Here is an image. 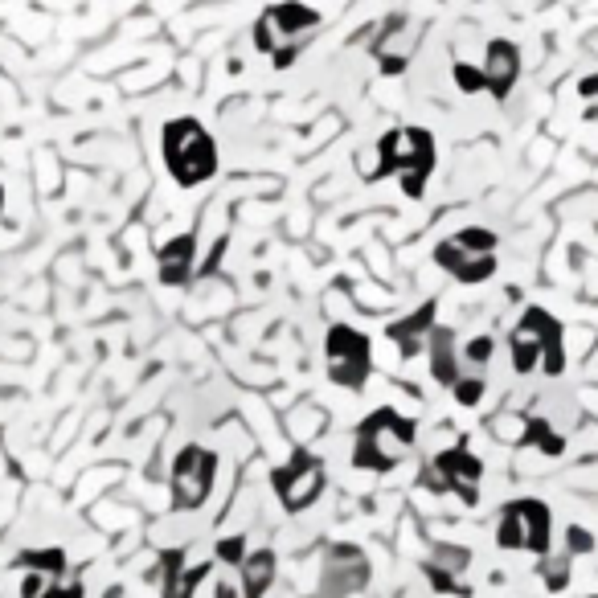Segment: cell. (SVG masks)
Instances as JSON below:
<instances>
[{
    "label": "cell",
    "instance_id": "52a82bcc",
    "mask_svg": "<svg viewBox=\"0 0 598 598\" xmlns=\"http://www.w3.org/2000/svg\"><path fill=\"white\" fill-rule=\"evenodd\" d=\"M324 484H328V472H324V463L312 451H295L283 467H275V472H271V488H275V496L283 500L287 512L312 508L320 500Z\"/></svg>",
    "mask_w": 598,
    "mask_h": 598
},
{
    "label": "cell",
    "instance_id": "6da1fadb",
    "mask_svg": "<svg viewBox=\"0 0 598 598\" xmlns=\"http://www.w3.org/2000/svg\"><path fill=\"white\" fill-rule=\"evenodd\" d=\"M508 361L512 373H545L562 377L566 373V324L549 308H525V316L508 332Z\"/></svg>",
    "mask_w": 598,
    "mask_h": 598
},
{
    "label": "cell",
    "instance_id": "f1b7e54d",
    "mask_svg": "<svg viewBox=\"0 0 598 598\" xmlns=\"http://www.w3.org/2000/svg\"><path fill=\"white\" fill-rule=\"evenodd\" d=\"M246 553H250V549H246V537H226V541H218V558H222L226 566H234V570L242 566Z\"/></svg>",
    "mask_w": 598,
    "mask_h": 598
},
{
    "label": "cell",
    "instance_id": "e0dca14e",
    "mask_svg": "<svg viewBox=\"0 0 598 598\" xmlns=\"http://www.w3.org/2000/svg\"><path fill=\"white\" fill-rule=\"evenodd\" d=\"M275 549H250L242 566H238V582H242V598H263L275 582Z\"/></svg>",
    "mask_w": 598,
    "mask_h": 598
},
{
    "label": "cell",
    "instance_id": "484cf974",
    "mask_svg": "<svg viewBox=\"0 0 598 598\" xmlns=\"http://www.w3.org/2000/svg\"><path fill=\"white\" fill-rule=\"evenodd\" d=\"M455 87H459L463 95H480V91H488L484 66H467V62H455Z\"/></svg>",
    "mask_w": 598,
    "mask_h": 598
},
{
    "label": "cell",
    "instance_id": "5b68a950",
    "mask_svg": "<svg viewBox=\"0 0 598 598\" xmlns=\"http://www.w3.org/2000/svg\"><path fill=\"white\" fill-rule=\"evenodd\" d=\"M402 173H435V136L426 127H394L377 140V164L365 173V181H386Z\"/></svg>",
    "mask_w": 598,
    "mask_h": 598
},
{
    "label": "cell",
    "instance_id": "8fae6325",
    "mask_svg": "<svg viewBox=\"0 0 598 598\" xmlns=\"http://www.w3.org/2000/svg\"><path fill=\"white\" fill-rule=\"evenodd\" d=\"M467 566H472V549H467V545H447V541H443V545L431 549V558L422 562V574H426V582H431V590L467 598V594H472V586L463 582Z\"/></svg>",
    "mask_w": 598,
    "mask_h": 598
},
{
    "label": "cell",
    "instance_id": "8992f818",
    "mask_svg": "<svg viewBox=\"0 0 598 598\" xmlns=\"http://www.w3.org/2000/svg\"><path fill=\"white\" fill-rule=\"evenodd\" d=\"M324 357H328V381L340 390H365V381L373 373V349L369 336L349 328V324H332L324 336Z\"/></svg>",
    "mask_w": 598,
    "mask_h": 598
},
{
    "label": "cell",
    "instance_id": "ffe728a7",
    "mask_svg": "<svg viewBox=\"0 0 598 598\" xmlns=\"http://www.w3.org/2000/svg\"><path fill=\"white\" fill-rule=\"evenodd\" d=\"M537 574H541V582H545L549 594H562L570 586V578H574V558H570L566 549L558 553V558L545 553V558H537Z\"/></svg>",
    "mask_w": 598,
    "mask_h": 598
},
{
    "label": "cell",
    "instance_id": "d6986e66",
    "mask_svg": "<svg viewBox=\"0 0 598 598\" xmlns=\"http://www.w3.org/2000/svg\"><path fill=\"white\" fill-rule=\"evenodd\" d=\"M517 443H521V447H537V451H541V455H549V459H562V455H566V435L553 431V426H549L545 418H529Z\"/></svg>",
    "mask_w": 598,
    "mask_h": 598
},
{
    "label": "cell",
    "instance_id": "f546056e",
    "mask_svg": "<svg viewBox=\"0 0 598 598\" xmlns=\"http://www.w3.org/2000/svg\"><path fill=\"white\" fill-rule=\"evenodd\" d=\"M50 574H41V570H29L25 578H21V598H41V594H46L50 590Z\"/></svg>",
    "mask_w": 598,
    "mask_h": 598
},
{
    "label": "cell",
    "instance_id": "2e32d148",
    "mask_svg": "<svg viewBox=\"0 0 598 598\" xmlns=\"http://www.w3.org/2000/svg\"><path fill=\"white\" fill-rule=\"evenodd\" d=\"M426 357H431L435 381L451 390L455 381H459V373H463V353H459V345H455V332L443 328V324H435L431 340H426Z\"/></svg>",
    "mask_w": 598,
    "mask_h": 598
},
{
    "label": "cell",
    "instance_id": "7402d4cb",
    "mask_svg": "<svg viewBox=\"0 0 598 598\" xmlns=\"http://www.w3.org/2000/svg\"><path fill=\"white\" fill-rule=\"evenodd\" d=\"M29 570H41V574H50V578H66L70 574V562H66V553L62 549H33L21 558Z\"/></svg>",
    "mask_w": 598,
    "mask_h": 598
},
{
    "label": "cell",
    "instance_id": "4fadbf2b",
    "mask_svg": "<svg viewBox=\"0 0 598 598\" xmlns=\"http://www.w3.org/2000/svg\"><path fill=\"white\" fill-rule=\"evenodd\" d=\"M484 78H488V95L492 99H508L512 87H517V78H521V50L512 46V41L496 37L488 54H484Z\"/></svg>",
    "mask_w": 598,
    "mask_h": 598
},
{
    "label": "cell",
    "instance_id": "e575fe53",
    "mask_svg": "<svg viewBox=\"0 0 598 598\" xmlns=\"http://www.w3.org/2000/svg\"><path fill=\"white\" fill-rule=\"evenodd\" d=\"M590 115H598V107H590Z\"/></svg>",
    "mask_w": 598,
    "mask_h": 598
},
{
    "label": "cell",
    "instance_id": "4316f807",
    "mask_svg": "<svg viewBox=\"0 0 598 598\" xmlns=\"http://www.w3.org/2000/svg\"><path fill=\"white\" fill-rule=\"evenodd\" d=\"M82 594H87V586H82L78 570H70L66 578H54V582H50V590L41 594V598H82Z\"/></svg>",
    "mask_w": 598,
    "mask_h": 598
},
{
    "label": "cell",
    "instance_id": "277c9868",
    "mask_svg": "<svg viewBox=\"0 0 598 598\" xmlns=\"http://www.w3.org/2000/svg\"><path fill=\"white\" fill-rule=\"evenodd\" d=\"M496 545L508 553H533V558H545L553 553V512L545 500L537 496H521L508 500L496 517Z\"/></svg>",
    "mask_w": 598,
    "mask_h": 598
},
{
    "label": "cell",
    "instance_id": "4dcf8cb0",
    "mask_svg": "<svg viewBox=\"0 0 598 598\" xmlns=\"http://www.w3.org/2000/svg\"><path fill=\"white\" fill-rule=\"evenodd\" d=\"M271 58H275V70H287V66L299 58V41H295V37H291V41H283V46H279Z\"/></svg>",
    "mask_w": 598,
    "mask_h": 598
},
{
    "label": "cell",
    "instance_id": "1f68e13d",
    "mask_svg": "<svg viewBox=\"0 0 598 598\" xmlns=\"http://www.w3.org/2000/svg\"><path fill=\"white\" fill-rule=\"evenodd\" d=\"M578 95H582V99H590V103L598 99V70H594V74H586V78L578 82Z\"/></svg>",
    "mask_w": 598,
    "mask_h": 598
},
{
    "label": "cell",
    "instance_id": "3957f363",
    "mask_svg": "<svg viewBox=\"0 0 598 598\" xmlns=\"http://www.w3.org/2000/svg\"><path fill=\"white\" fill-rule=\"evenodd\" d=\"M160 148H164L168 173H173V181H177L181 189L205 185L213 173H218V148H213L209 132H205L197 119H173V123H164Z\"/></svg>",
    "mask_w": 598,
    "mask_h": 598
},
{
    "label": "cell",
    "instance_id": "7a4b0ae2",
    "mask_svg": "<svg viewBox=\"0 0 598 598\" xmlns=\"http://www.w3.org/2000/svg\"><path fill=\"white\" fill-rule=\"evenodd\" d=\"M414 439H418L414 418H402L398 410L381 406L357 426L353 467H361V472H390L414 451Z\"/></svg>",
    "mask_w": 598,
    "mask_h": 598
},
{
    "label": "cell",
    "instance_id": "d590c367",
    "mask_svg": "<svg viewBox=\"0 0 598 598\" xmlns=\"http://www.w3.org/2000/svg\"><path fill=\"white\" fill-rule=\"evenodd\" d=\"M582 598H598V594H582Z\"/></svg>",
    "mask_w": 598,
    "mask_h": 598
},
{
    "label": "cell",
    "instance_id": "44dd1931",
    "mask_svg": "<svg viewBox=\"0 0 598 598\" xmlns=\"http://www.w3.org/2000/svg\"><path fill=\"white\" fill-rule=\"evenodd\" d=\"M451 394H455V402H459V406L472 410V406H480V402H484L488 381H484V373H480V369H463V373H459V381L451 386Z\"/></svg>",
    "mask_w": 598,
    "mask_h": 598
},
{
    "label": "cell",
    "instance_id": "ac0fdd59",
    "mask_svg": "<svg viewBox=\"0 0 598 598\" xmlns=\"http://www.w3.org/2000/svg\"><path fill=\"white\" fill-rule=\"evenodd\" d=\"M271 13V21L279 25V33L291 41V37H308L316 25H320V13L316 9H308V5H299V0H287V5H275V9H267Z\"/></svg>",
    "mask_w": 598,
    "mask_h": 598
},
{
    "label": "cell",
    "instance_id": "ba28073f",
    "mask_svg": "<svg viewBox=\"0 0 598 598\" xmlns=\"http://www.w3.org/2000/svg\"><path fill=\"white\" fill-rule=\"evenodd\" d=\"M213 476H218V455L197 443L181 447V455L173 459V508L181 512L201 508L213 492Z\"/></svg>",
    "mask_w": 598,
    "mask_h": 598
},
{
    "label": "cell",
    "instance_id": "7c38bea8",
    "mask_svg": "<svg viewBox=\"0 0 598 598\" xmlns=\"http://www.w3.org/2000/svg\"><path fill=\"white\" fill-rule=\"evenodd\" d=\"M435 267H443L455 283L476 287V283H488L500 263H496V254H472V250H463L455 238H443L435 246Z\"/></svg>",
    "mask_w": 598,
    "mask_h": 598
},
{
    "label": "cell",
    "instance_id": "603a6c76",
    "mask_svg": "<svg viewBox=\"0 0 598 598\" xmlns=\"http://www.w3.org/2000/svg\"><path fill=\"white\" fill-rule=\"evenodd\" d=\"M463 250H472V254H496V230H488V226H463L459 234H451Z\"/></svg>",
    "mask_w": 598,
    "mask_h": 598
},
{
    "label": "cell",
    "instance_id": "d4e9b609",
    "mask_svg": "<svg viewBox=\"0 0 598 598\" xmlns=\"http://www.w3.org/2000/svg\"><path fill=\"white\" fill-rule=\"evenodd\" d=\"M283 33H279V25L271 21V13H263L259 17V25H254V50H259V54H275L279 46H283Z\"/></svg>",
    "mask_w": 598,
    "mask_h": 598
},
{
    "label": "cell",
    "instance_id": "83f0119b",
    "mask_svg": "<svg viewBox=\"0 0 598 598\" xmlns=\"http://www.w3.org/2000/svg\"><path fill=\"white\" fill-rule=\"evenodd\" d=\"M566 553H570V558L594 553V533H590L586 525H570V529H566Z\"/></svg>",
    "mask_w": 598,
    "mask_h": 598
},
{
    "label": "cell",
    "instance_id": "9a60e30c",
    "mask_svg": "<svg viewBox=\"0 0 598 598\" xmlns=\"http://www.w3.org/2000/svg\"><path fill=\"white\" fill-rule=\"evenodd\" d=\"M156 259H160V283L164 287H185L189 275H193V259H197V238L193 234L168 238L156 250Z\"/></svg>",
    "mask_w": 598,
    "mask_h": 598
},
{
    "label": "cell",
    "instance_id": "5bb4252c",
    "mask_svg": "<svg viewBox=\"0 0 598 598\" xmlns=\"http://www.w3.org/2000/svg\"><path fill=\"white\" fill-rule=\"evenodd\" d=\"M431 332H435V299H426L422 308H414L410 316H402V320L390 324V340L398 345L402 361H414V357L426 349Z\"/></svg>",
    "mask_w": 598,
    "mask_h": 598
},
{
    "label": "cell",
    "instance_id": "30bf717a",
    "mask_svg": "<svg viewBox=\"0 0 598 598\" xmlns=\"http://www.w3.org/2000/svg\"><path fill=\"white\" fill-rule=\"evenodd\" d=\"M439 467V476L447 480V492H455L463 504H480V480H484V463L480 455L467 451V443H455L431 459Z\"/></svg>",
    "mask_w": 598,
    "mask_h": 598
},
{
    "label": "cell",
    "instance_id": "cb8c5ba5",
    "mask_svg": "<svg viewBox=\"0 0 598 598\" xmlns=\"http://www.w3.org/2000/svg\"><path fill=\"white\" fill-rule=\"evenodd\" d=\"M459 353H463V365H467V369H484V365L492 361V353H496V340H492V336H472Z\"/></svg>",
    "mask_w": 598,
    "mask_h": 598
},
{
    "label": "cell",
    "instance_id": "d6a6232c",
    "mask_svg": "<svg viewBox=\"0 0 598 598\" xmlns=\"http://www.w3.org/2000/svg\"><path fill=\"white\" fill-rule=\"evenodd\" d=\"M213 598H238V586L234 582H218V594Z\"/></svg>",
    "mask_w": 598,
    "mask_h": 598
},
{
    "label": "cell",
    "instance_id": "9c48e42d",
    "mask_svg": "<svg viewBox=\"0 0 598 598\" xmlns=\"http://www.w3.org/2000/svg\"><path fill=\"white\" fill-rule=\"evenodd\" d=\"M369 586V558L357 545H328L324 553V574H320V590L324 598H349L357 590Z\"/></svg>",
    "mask_w": 598,
    "mask_h": 598
},
{
    "label": "cell",
    "instance_id": "836d02e7",
    "mask_svg": "<svg viewBox=\"0 0 598 598\" xmlns=\"http://www.w3.org/2000/svg\"><path fill=\"white\" fill-rule=\"evenodd\" d=\"M0 213H5V185H0Z\"/></svg>",
    "mask_w": 598,
    "mask_h": 598
}]
</instances>
